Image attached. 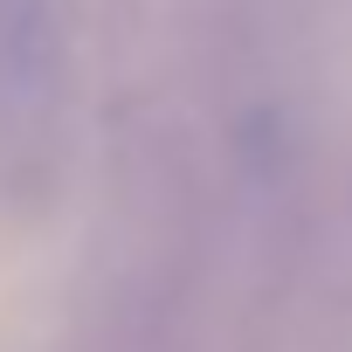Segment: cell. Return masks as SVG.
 I'll return each instance as SVG.
<instances>
[{
	"mask_svg": "<svg viewBox=\"0 0 352 352\" xmlns=\"http://www.w3.org/2000/svg\"><path fill=\"white\" fill-rule=\"evenodd\" d=\"M76 63L56 0H0V201L35 208L69 152Z\"/></svg>",
	"mask_w": 352,
	"mask_h": 352,
	"instance_id": "cell-1",
	"label": "cell"
},
{
	"mask_svg": "<svg viewBox=\"0 0 352 352\" xmlns=\"http://www.w3.org/2000/svg\"><path fill=\"white\" fill-rule=\"evenodd\" d=\"M311 276H318V324H331V331H352V180H345V201L331 208V228H324V242H318V263H311Z\"/></svg>",
	"mask_w": 352,
	"mask_h": 352,
	"instance_id": "cell-2",
	"label": "cell"
}]
</instances>
